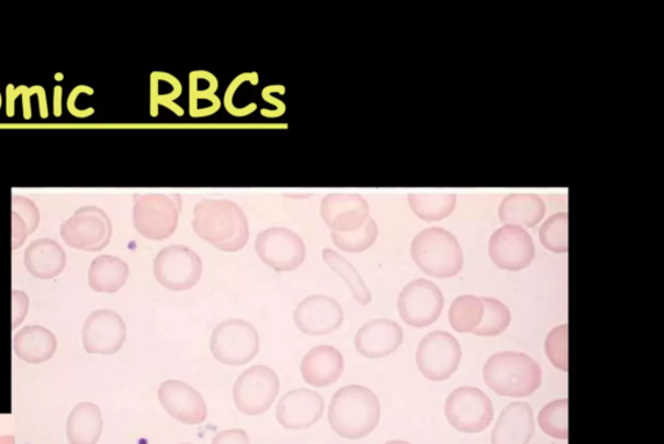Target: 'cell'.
Returning <instances> with one entry per match:
<instances>
[{"instance_id": "obj_1", "label": "cell", "mask_w": 664, "mask_h": 444, "mask_svg": "<svg viewBox=\"0 0 664 444\" xmlns=\"http://www.w3.org/2000/svg\"><path fill=\"white\" fill-rule=\"evenodd\" d=\"M192 227L200 238L226 253L247 245L249 225L245 211L228 199H203L195 206Z\"/></svg>"}, {"instance_id": "obj_2", "label": "cell", "mask_w": 664, "mask_h": 444, "mask_svg": "<svg viewBox=\"0 0 664 444\" xmlns=\"http://www.w3.org/2000/svg\"><path fill=\"white\" fill-rule=\"evenodd\" d=\"M381 404L367 386L347 385L334 393L328 421L335 432L348 440H360L380 424Z\"/></svg>"}, {"instance_id": "obj_3", "label": "cell", "mask_w": 664, "mask_h": 444, "mask_svg": "<svg viewBox=\"0 0 664 444\" xmlns=\"http://www.w3.org/2000/svg\"><path fill=\"white\" fill-rule=\"evenodd\" d=\"M484 381L498 396L526 398L540 389L541 367L522 353H498L484 365Z\"/></svg>"}, {"instance_id": "obj_4", "label": "cell", "mask_w": 664, "mask_h": 444, "mask_svg": "<svg viewBox=\"0 0 664 444\" xmlns=\"http://www.w3.org/2000/svg\"><path fill=\"white\" fill-rule=\"evenodd\" d=\"M412 257L424 274L437 278H452L463 267L460 242L442 227L420 232L412 242Z\"/></svg>"}, {"instance_id": "obj_5", "label": "cell", "mask_w": 664, "mask_h": 444, "mask_svg": "<svg viewBox=\"0 0 664 444\" xmlns=\"http://www.w3.org/2000/svg\"><path fill=\"white\" fill-rule=\"evenodd\" d=\"M181 197L178 195H137L134 197L135 229L148 240L161 241L176 232L180 220Z\"/></svg>"}, {"instance_id": "obj_6", "label": "cell", "mask_w": 664, "mask_h": 444, "mask_svg": "<svg viewBox=\"0 0 664 444\" xmlns=\"http://www.w3.org/2000/svg\"><path fill=\"white\" fill-rule=\"evenodd\" d=\"M260 348V335L251 322L228 319L214 328L211 351L220 362L240 365L251 362Z\"/></svg>"}, {"instance_id": "obj_7", "label": "cell", "mask_w": 664, "mask_h": 444, "mask_svg": "<svg viewBox=\"0 0 664 444\" xmlns=\"http://www.w3.org/2000/svg\"><path fill=\"white\" fill-rule=\"evenodd\" d=\"M280 392V378L268 365L256 364L241 371L234 384V403L243 413L255 417L267 412Z\"/></svg>"}, {"instance_id": "obj_8", "label": "cell", "mask_w": 664, "mask_h": 444, "mask_svg": "<svg viewBox=\"0 0 664 444\" xmlns=\"http://www.w3.org/2000/svg\"><path fill=\"white\" fill-rule=\"evenodd\" d=\"M112 233L109 214L95 206L77 210L60 227L61 238L69 247L88 253H98L109 246Z\"/></svg>"}, {"instance_id": "obj_9", "label": "cell", "mask_w": 664, "mask_h": 444, "mask_svg": "<svg viewBox=\"0 0 664 444\" xmlns=\"http://www.w3.org/2000/svg\"><path fill=\"white\" fill-rule=\"evenodd\" d=\"M154 274L164 288L182 291L194 288L203 275V262L194 249L170 245L157 253Z\"/></svg>"}, {"instance_id": "obj_10", "label": "cell", "mask_w": 664, "mask_h": 444, "mask_svg": "<svg viewBox=\"0 0 664 444\" xmlns=\"http://www.w3.org/2000/svg\"><path fill=\"white\" fill-rule=\"evenodd\" d=\"M494 406L481 389H455L446 402V417L455 431L481 433L494 420Z\"/></svg>"}, {"instance_id": "obj_11", "label": "cell", "mask_w": 664, "mask_h": 444, "mask_svg": "<svg viewBox=\"0 0 664 444\" xmlns=\"http://www.w3.org/2000/svg\"><path fill=\"white\" fill-rule=\"evenodd\" d=\"M462 359L459 341L447 332L425 336L417 351V365L423 375L434 382L446 381L455 374Z\"/></svg>"}, {"instance_id": "obj_12", "label": "cell", "mask_w": 664, "mask_h": 444, "mask_svg": "<svg viewBox=\"0 0 664 444\" xmlns=\"http://www.w3.org/2000/svg\"><path fill=\"white\" fill-rule=\"evenodd\" d=\"M397 306L399 317L406 324L423 329L440 318L444 308V296L439 286L430 279H414L399 293Z\"/></svg>"}, {"instance_id": "obj_13", "label": "cell", "mask_w": 664, "mask_h": 444, "mask_svg": "<svg viewBox=\"0 0 664 444\" xmlns=\"http://www.w3.org/2000/svg\"><path fill=\"white\" fill-rule=\"evenodd\" d=\"M256 253L270 268L280 271L294 270L305 260V243L289 227L273 226L257 235Z\"/></svg>"}, {"instance_id": "obj_14", "label": "cell", "mask_w": 664, "mask_h": 444, "mask_svg": "<svg viewBox=\"0 0 664 444\" xmlns=\"http://www.w3.org/2000/svg\"><path fill=\"white\" fill-rule=\"evenodd\" d=\"M488 251L498 268L517 271L532 263L534 243L522 226L505 225L492 234Z\"/></svg>"}, {"instance_id": "obj_15", "label": "cell", "mask_w": 664, "mask_h": 444, "mask_svg": "<svg viewBox=\"0 0 664 444\" xmlns=\"http://www.w3.org/2000/svg\"><path fill=\"white\" fill-rule=\"evenodd\" d=\"M125 340V321L117 312L98 310L85 321L82 342L89 354H116L124 346Z\"/></svg>"}, {"instance_id": "obj_16", "label": "cell", "mask_w": 664, "mask_h": 444, "mask_svg": "<svg viewBox=\"0 0 664 444\" xmlns=\"http://www.w3.org/2000/svg\"><path fill=\"white\" fill-rule=\"evenodd\" d=\"M160 403L171 418L184 422V424H202L209 414L205 400L194 386L181 381V379H167L160 385Z\"/></svg>"}, {"instance_id": "obj_17", "label": "cell", "mask_w": 664, "mask_h": 444, "mask_svg": "<svg viewBox=\"0 0 664 444\" xmlns=\"http://www.w3.org/2000/svg\"><path fill=\"white\" fill-rule=\"evenodd\" d=\"M369 213L368 200L356 192H331L320 202V217L333 232L357 231L365 224Z\"/></svg>"}, {"instance_id": "obj_18", "label": "cell", "mask_w": 664, "mask_h": 444, "mask_svg": "<svg viewBox=\"0 0 664 444\" xmlns=\"http://www.w3.org/2000/svg\"><path fill=\"white\" fill-rule=\"evenodd\" d=\"M325 400L312 389H294L285 392L277 406V420L285 429H308L323 417Z\"/></svg>"}, {"instance_id": "obj_19", "label": "cell", "mask_w": 664, "mask_h": 444, "mask_svg": "<svg viewBox=\"0 0 664 444\" xmlns=\"http://www.w3.org/2000/svg\"><path fill=\"white\" fill-rule=\"evenodd\" d=\"M345 311L337 299L328 296H311L297 304L294 320L300 331L312 335H323L341 325Z\"/></svg>"}, {"instance_id": "obj_20", "label": "cell", "mask_w": 664, "mask_h": 444, "mask_svg": "<svg viewBox=\"0 0 664 444\" xmlns=\"http://www.w3.org/2000/svg\"><path fill=\"white\" fill-rule=\"evenodd\" d=\"M404 332L396 321L375 319L363 324L354 336L357 351L370 359L389 356L402 346Z\"/></svg>"}, {"instance_id": "obj_21", "label": "cell", "mask_w": 664, "mask_h": 444, "mask_svg": "<svg viewBox=\"0 0 664 444\" xmlns=\"http://www.w3.org/2000/svg\"><path fill=\"white\" fill-rule=\"evenodd\" d=\"M534 434L533 411L526 402L505 408L492 432V444H528Z\"/></svg>"}, {"instance_id": "obj_22", "label": "cell", "mask_w": 664, "mask_h": 444, "mask_svg": "<svg viewBox=\"0 0 664 444\" xmlns=\"http://www.w3.org/2000/svg\"><path fill=\"white\" fill-rule=\"evenodd\" d=\"M345 370V357L337 347L318 345L312 347L302 360V374L306 382L316 388L331 385Z\"/></svg>"}, {"instance_id": "obj_23", "label": "cell", "mask_w": 664, "mask_h": 444, "mask_svg": "<svg viewBox=\"0 0 664 444\" xmlns=\"http://www.w3.org/2000/svg\"><path fill=\"white\" fill-rule=\"evenodd\" d=\"M24 263L29 274L35 278L52 279L63 274L67 254L59 243L53 240H37L26 248Z\"/></svg>"}, {"instance_id": "obj_24", "label": "cell", "mask_w": 664, "mask_h": 444, "mask_svg": "<svg viewBox=\"0 0 664 444\" xmlns=\"http://www.w3.org/2000/svg\"><path fill=\"white\" fill-rule=\"evenodd\" d=\"M547 206L538 195L516 192L499 204L498 217L505 225L534 227L544 219Z\"/></svg>"}, {"instance_id": "obj_25", "label": "cell", "mask_w": 664, "mask_h": 444, "mask_svg": "<svg viewBox=\"0 0 664 444\" xmlns=\"http://www.w3.org/2000/svg\"><path fill=\"white\" fill-rule=\"evenodd\" d=\"M56 347L54 333L40 325L21 329L13 340L14 353L21 360L31 364L48 362L54 356Z\"/></svg>"}, {"instance_id": "obj_26", "label": "cell", "mask_w": 664, "mask_h": 444, "mask_svg": "<svg viewBox=\"0 0 664 444\" xmlns=\"http://www.w3.org/2000/svg\"><path fill=\"white\" fill-rule=\"evenodd\" d=\"M103 433V417L99 407L85 402L77 404L67 422V436L70 444H97Z\"/></svg>"}, {"instance_id": "obj_27", "label": "cell", "mask_w": 664, "mask_h": 444, "mask_svg": "<svg viewBox=\"0 0 664 444\" xmlns=\"http://www.w3.org/2000/svg\"><path fill=\"white\" fill-rule=\"evenodd\" d=\"M128 265L119 256L100 255L89 269L90 288L97 292H116L126 284Z\"/></svg>"}, {"instance_id": "obj_28", "label": "cell", "mask_w": 664, "mask_h": 444, "mask_svg": "<svg viewBox=\"0 0 664 444\" xmlns=\"http://www.w3.org/2000/svg\"><path fill=\"white\" fill-rule=\"evenodd\" d=\"M190 114L191 118H206L221 109L217 77L209 70H195L190 74Z\"/></svg>"}, {"instance_id": "obj_29", "label": "cell", "mask_w": 664, "mask_h": 444, "mask_svg": "<svg viewBox=\"0 0 664 444\" xmlns=\"http://www.w3.org/2000/svg\"><path fill=\"white\" fill-rule=\"evenodd\" d=\"M408 199L413 212L428 222L451 217L457 203L454 192L447 190H418L410 192Z\"/></svg>"}, {"instance_id": "obj_30", "label": "cell", "mask_w": 664, "mask_h": 444, "mask_svg": "<svg viewBox=\"0 0 664 444\" xmlns=\"http://www.w3.org/2000/svg\"><path fill=\"white\" fill-rule=\"evenodd\" d=\"M149 99H151V116L156 118L159 114L161 107H167L171 112H176L178 116H182L183 110L176 104V100L182 95V85L175 76L164 74V71H154L151 82H149Z\"/></svg>"}, {"instance_id": "obj_31", "label": "cell", "mask_w": 664, "mask_h": 444, "mask_svg": "<svg viewBox=\"0 0 664 444\" xmlns=\"http://www.w3.org/2000/svg\"><path fill=\"white\" fill-rule=\"evenodd\" d=\"M323 256L328 267L345 279L357 302L362 306L369 304L371 302V292L359 270L354 268V265L333 248H324Z\"/></svg>"}, {"instance_id": "obj_32", "label": "cell", "mask_w": 664, "mask_h": 444, "mask_svg": "<svg viewBox=\"0 0 664 444\" xmlns=\"http://www.w3.org/2000/svg\"><path fill=\"white\" fill-rule=\"evenodd\" d=\"M484 313L482 299L462 296L454 300L449 310V322L459 333H473L480 326Z\"/></svg>"}, {"instance_id": "obj_33", "label": "cell", "mask_w": 664, "mask_h": 444, "mask_svg": "<svg viewBox=\"0 0 664 444\" xmlns=\"http://www.w3.org/2000/svg\"><path fill=\"white\" fill-rule=\"evenodd\" d=\"M484 307L483 319L473 332L477 336H496L509 328L511 317L509 308L496 298H481Z\"/></svg>"}, {"instance_id": "obj_34", "label": "cell", "mask_w": 664, "mask_h": 444, "mask_svg": "<svg viewBox=\"0 0 664 444\" xmlns=\"http://www.w3.org/2000/svg\"><path fill=\"white\" fill-rule=\"evenodd\" d=\"M541 431L555 440L569 439V400L560 399L547 404L539 413Z\"/></svg>"}, {"instance_id": "obj_35", "label": "cell", "mask_w": 664, "mask_h": 444, "mask_svg": "<svg viewBox=\"0 0 664 444\" xmlns=\"http://www.w3.org/2000/svg\"><path fill=\"white\" fill-rule=\"evenodd\" d=\"M540 242L555 254H565L569 249V214L560 212L549 218L540 227Z\"/></svg>"}, {"instance_id": "obj_36", "label": "cell", "mask_w": 664, "mask_h": 444, "mask_svg": "<svg viewBox=\"0 0 664 444\" xmlns=\"http://www.w3.org/2000/svg\"><path fill=\"white\" fill-rule=\"evenodd\" d=\"M378 236V226L373 218H369L357 231L339 233L331 231L334 245L346 253H362L374 245Z\"/></svg>"}, {"instance_id": "obj_37", "label": "cell", "mask_w": 664, "mask_h": 444, "mask_svg": "<svg viewBox=\"0 0 664 444\" xmlns=\"http://www.w3.org/2000/svg\"><path fill=\"white\" fill-rule=\"evenodd\" d=\"M569 325H561L553 329L548 334L545 341V353L548 359L554 365L556 369L562 371L569 370Z\"/></svg>"}, {"instance_id": "obj_38", "label": "cell", "mask_w": 664, "mask_h": 444, "mask_svg": "<svg viewBox=\"0 0 664 444\" xmlns=\"http://www.w3.org/2000/svg\"><path fill=\"white\" fill-rule=\"evenodd\" d=\"M40 88V85L33 86V88H27V86L25 85H21L19 86V88H14L12 84L7 86V116H14V103H16V99L21 97V99H23L24 119L31 120L33 116L31 99L34 95H38Z\"/></svg>"}, {"instance_id": "obj_39", "label": "cell", "mask_w": 664, "mask_h": 444, "mask_svg": "<svg viewBox=\"0 0 664 444\" xmlns=\"http://www.w3.org/2000/svg\"><path fill=\"white\" fill-rule=\"evenodd\" d=\"M12 213L18 214V217L25 222L31 234L37 231L41 213L33 200L14 196L12 198Z\"/></svg>"}, {"instance_id": "obj_40", "label": "cell", "mask_w": 664, "mask_h": 444, "mask_svg": "<svg viewBox=\"0 0 664 444\" xmlns=\"http://www.w3.org/2000/svg\"><path fill=\"white\" fill-rule=\"evenodd\" d=\"M94 89L86 85H78L74 90L70 91V95L67 100V109L71 116H75L77 119H86L92 116V114L95 113L94 109L78 110L76 107L78 97L82 95L94 96Z\"/></svg>"}, {"instance_id": "obj_41", "label": "cell", "mask_w": 664, "mask_h": 444, "mask_svg": "<svg viewBox=\"0 0 664 444\" xmlns=\"http://www.w3.org/2000/svg\"><path fill=\"white\" fill-rule=\"evenodd\" d=\"M12 312L13 328H18L24 321L29 308V298L24 291L13 290L12 292Z\"/></svg>"}, {"instance_id": "obj_42", "label": "cell", "mask_w": 664, "mask_h": 444, "mask_svg": "<svg viewBox=\"0 0 664 444\" xmlns=\"http://www.w3.org/2000/svg\"><path fill=\"white\" fill-rule=\"evenodd\" d=\"M212 444H251V442L241 429H228L214 435Z\"/></svg>"}, {"instance_id": "obj_43", "label": "cell", "mask_w": 664, "mask_h": 444, "mask_svg": "<svg viewBox=\"0 0 664 444\" xmlns=\"http://www.w3.org/2000/svg\"><path fill=\"white\" fill-rule=\"evenodd\" d=\"M53 113L55 118H60L63 114V88L59 85L54 89Z\"/></svg>"}, {"instance_id": "obj_44", "label": "cell", "mask_w": 664, "mask_h": 444, "mask_svg": "<svg viewBox=\"0 0 664 444\" xmlns=\"http://www.w3.org/2000/svg\"><path fill=\"white\" fill-rule=\"evenodd\" d=\"M0 444H16L13 435H2L0 436Z\"/></svg>"}, {"instance_id": "obj_45", "label": "cell", "mask_w": 664, "mask_h": 444, "mask_svg": "<svg viewBox=\"0 0 664 444\" xmlns=\"http://www.w3.org/2000/svg\"><path fill=\"white\" fill-rule=\"evenodd\" d=\"M384 444H410L409 442H405V441H390L387 443Z\"/></svg>"}, {"instance_id": "obj_46", "label": "cell", "mask_w": 664, "mask_h": 444, "mask_svg": "<svg viewBox=\"0 0 664 444\" xmlns=\"http://www.w3.org/2000/svg\"><path fill=\"white\" fill-rule=\"evenodd\" d=\"M55 80H56V81H63V80H64V75H61V74H56V75H55Z\"/></svg>"}, {"instance_id": "obj_47", "label": "cell", "mask_w": 664, "mask_h": 444, "mask_svg": "<svg viewBox=\"0 0 664 444\" xmlns=\"http://www.w3.org/2000/svg\"><path fill=\"white\" fill-rule=\"evenodd\" d=\"M2 104H3L2 95H0V110H2Z\"/></svg>"}, {"instance_id": "obj_48", "label": "cell", "mask_w": 664, "mask_h": 444, "mask_svg": "<svg viewBox=\"0 0 664 444\" xmlns=\"http://www.w3.org/2000/svg\"><path fill=\"white\" fill-rule=\"evenodd\" d=\"M181 444H192V443H181Z\"/></svg>"}]
</instances>
